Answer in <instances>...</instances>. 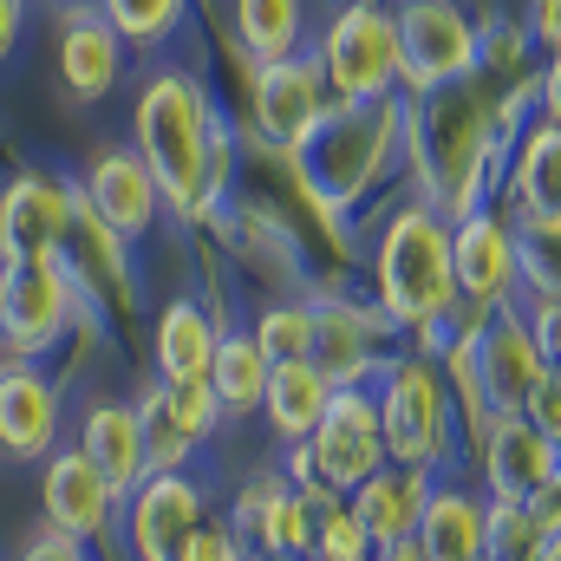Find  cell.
I'll return each mask as SVG.
<instances>
[{
	"mask_svg": "<svg viewBox=\"0 0 561 561\" xmlns=\"http://www.w3.org/2000/svg\"><path fill=\"white\" fill-rule=\"evenodd\" d=\"M523 510H529V523H536L542 536H561V470L536 490V496H529V503H523Z\"/></svg>",
	"mask_w": 561,
	"mask_h": 561,
	"instance_id": "cell-40",
	"label": "cell"
},
{
	"mask_svg": "<svg viewBox=\"0 0 561 561\" xmlns=\"http://www.w3.org/2000/svg\"><path fill=\"white\" fill-rule=\"evenodd\" d=\"M431 503V470H412V463H379L359 490H353V516L359 529L379 542H412L419 536V516Z\"/></svg>",
	"mask_w": 561,
	"mask_h": 561,
	"instance_id": "cell-21",
	"label": "cell"
},
{
	"mask_svg": "<svg viewBox=\"0 0 561 561\" xmlns=\"http://www.w3.org/2000/svg\"><path fill=\"white\" fill-rule=\"evenodd\" d=\"M333 92H327V72H320V59H275V66H262L255 72V125H262V138L275 144L280 157H294L300 144L320 131V118L333 112L327 105Z\"/></svg>",
	"mask_w": 561,
	"mask_h": 561,
	"instance_id": "cell-13",
	"label": "cell"
},
{
	"mask_svg": "<svg viewBox=\"0 0 561 561\" xmlns=\"http://www.w3.org/2000/svg\"><path fill=\"white\" fill-rule=\"evenodd\" d=\"M412 542L431 561H483L490 556V510L470 490H431Z\"/></svg>",
	"mask_w": 561,
	"mask_h": 561,
	"instance_id": "cell-24",
	"label": "cell"
},
{
	"mask_svg": "<svg viewBox=\"0 0 561 561\" xmlns=\"http://www.w3.org/2000/svg\"><path fill=\"white\" fill-rule=\"evenodd\" d=\"M327 405H333V379H327L313 359H287V366L268 373L262 412H268V424H275V437H287V444L313 437V424L327 419Z\"/></svg>",
	"mask_w": 561,
	"mask_h": 561,
	"instance_id": "cell-26",
	"label": "cell"
},
{
	"mask_svg": "<svg viewBox=\"0 0 561 561\" xmlns=\"http://www.w3.org/2000/svg\"><path fill=\"white\" fill-rule=\"evenodd\" d=\"M529 333H536V353L561 366V294H536L529 300Z\"/></svg>",
	"mask_w": 561,
	"mask_h": 561,
	"instance_id": "cell-38",
	"label": "cell"
},
{
	"mask_svg": "<svg viewBox=\"0 0 561 561\" xmlns=\"http://www.w3.org/2000/svg\"><path fill=\"white\" fill-rule=\"evenodd\" d=\"M523 419H529V424H542L549 437H561V366H549V373L536 379V392H529Z\"/></svg>",
	"mask_w": 561,
	"mask_h": 561,
	"instance_id": "cell-39",
	"label": "cell"
},
{
	"mask_svg": "<svg viewBox=\"0 0 561 561\" xmlns=\"http://www.w3.org/2000/svg\"><path fill=\"white\" fill-rule=\"evenodd\" d=\"M542 373H549V359L536 353V333L516 307L477 313V327L457 340V359H450V379H457L477 431L490 424V412H523Z\"/></svg>",
	"mask_w": 561,
	"mask_h": 561,
	"instance_id": "cell-5",
	"label": "cell"
},
{
	"mask_svg": "<svg viewBox=\"0 0 561 561\" xmlns=\"http://www.w3.org/2000/svg\"><path fill=\"white\" fill-rule=\"evenodd\" d=\"M163 399H170V419L183 424L190 444H203L216 431V419H222V399H216L209 379H163Z\"/></svg>",
	"mask_w": 561,
	"mask_h": 561,
	"instance_id": "cell-35",
	"label": "cell"
},
{
	"mask_svg": "<svg viewBox=\"0 0 561 561\" xmlns=\"http://www.w3.org/2000/svg\"><path fill=\"white\" fill-rule=\"evenodd\" d=\"M307 33V7L300 0H236V39L255 66H275L300 53Z\"/></svg>",
	"mask_w": 561,
	"mask_h": 561,
	"instance_id": "cell-29",
	"label": "cell"
},
{
	"mask_svg": "<svg viewBox=\"0 0 561 561\" xmlns=\"http://www.w3.org/2000/svg\"><path fill=\"white\" fill-rule=\"evenodd\" d=\"M0 333H7V327H0Z\"/></svg>",
	"mask_w": 561,
	"mask_h": 561,
	"instance_id": "cell-48",
	"label": "cell"
},
{
	"mask_svg": "<svg viewBox=\"0 0 561 561\" xmlns=\"http://www.w3.org/2000/svg\"><path fill=\"white\" fill-rule=\"evenodd\" d=\"M39 503H46V529L53 536H72V542H99L112 529V483L92 470L85 450H53L46 457V483H39Z\"/></svg>",
	"mask_w": 561,
	"mask_h": 561,
	"instance_id": "cell-17",
	"label": "cell"
},
{
	"mask_svg": "<svg viewBox=\"0 0 561 561\" xmlns=\"http://www.w3.org/2000/svg\"><path fill=\"white\" fill-rule=\"evenodd\" d=\"M542 529L529 523V510L516 503H490V561H536L542 556Z\"/></svg>",
	"mask_w": 561,
	"mask_h": 561,
	"instance_id": "cell-36",
	"label": "cell"
},
{
	"mask_svg": "<svg viewBox=\"0 0 561 561\" xmlns=\"http://www.w3.org/2000/svg\"><path fill=\"white\" fill-rule=\"evenodd\" d=\"M275 561H307V556H275Z\"/></svg>",
	"mask_w": 561,
	"mask_h": 561,
	"instance_id": "cell-47",
	"label": "cell"
},
{
	"mask_svg": "<svg viewBox=\"0 0 561 561\" xmlns=\"http://www.w3.org/2000/svg\"><path fill=\"white\" fill-rule=\"evenodd\" d=\"M392 13H399V59H405L399 85H412V99L477 72L483 33L470 26V13L457 0H399Z\"/></svg>",
	"mask_w": 561,
	"mask_h": 561,
	"instance_id": "cell-8",
	"label": "cell"
},
{
	"mask_svg": "<svg viewBox=\"0 0 561 561\" xmlns=\"http://www.w3.org/2000/svg\"><path fill=\"white\" fill-rule=\"evenodd\" d=\"M313 366L340 386H359L366 373H386V313H359L346 300L313 307Z\"/></svg>",
	"mask_w": 561,
	"mask_h": 561,
	"instance_id": "cell-18",
	"label": "cell"
},
{
	"mask_svg": "<svg viewBox=\"0 0 561 561\" xmlns=\"http://www.w3.org/2000/svg\"><path fill=\"white\" fill-rule=\"evenodd\" d=\"M20 561H92V556H85V542H72V536H53V529H46V536H39Z\"/></svg>",
	"mask_w": 561,
	"mask_h": 561,
	"instance_id": "cell-41",
	"label": "cell"
},
{
	"mask_svg": "<svg viewBox=\"0 0 561 561\" xmlns=\"http://www.w3.org/2000/svg\"><path fill=\"white\" fill-rule=\"evenodd\" d=\"M529 33H536V39H542V46L561 59V0H536V20H529Z\"/></svg>",
	"mask_w": 561,
	"mask_h": 561,
	"instance_id": "cell-42",
	"label": "cell"
},
{
	"mask_svg": "<svg viewBox=\"0 0 561 561\" xmlns=\"http://www.w3.org/2000/svg\"><path fill=\"white\" fill-rule=\"evenodd\" d=\"M216 112L203 99V85L190 72H157L138 99V157L150 163L163 203L176 216H209L222 183L209 170V150H216Z\"/></svg>",
	"mask_w": 561,
	"mask_h": 561,
	"instance_id": "cell-2",
	"label": "cell"
},
{
	"mask_svg": "<svg viewBox=\"0 0 561 561\" xmlns=\"http://www.w3.org/2000/svg\"><path fill=\"white\" fill-rule=\"evenodd\" d=\"M66 216H72V190L53 183V176L20 170L0 190V268H13V262H53L59 236H66Z\"/></svg>",
	"mask_w": 561,
	"mask_h": 561,
	"instance_id": "cell-14",
	"label": "cell"
},
{
	"mask_svg": "<svg viewBox=\"0 0 561 561\" xmlns=\"http://www.w3.org/2000/svg\"><path fill=\"white\" fill-rule=\"evenodd\" d=\"M320 72L333 99H392L399 92V13L379 0H353L327 39H320Z\"/></svg>",
	"mask_w": 561,
	"mask_h": 561,
	"instance_id": "cell-6",
	"label": "cell"
},
{
	"mask_svg": "<svg viewBox=\"0 0 561 561\" xmlns=\"http://www.w3.org/2000/svg\"><path fill=\"white\" fill-rule=\"evenodd\" d=\"M255 346L268 353V366H287V359H313V307H268L255 320Z\"/></svg>",
	"mask_w": 561,
	"mask_h": 561,
	"instance_id": "cell-34",
	"label": "cell"
},
{
	"mask_svg": "<svg viewBox=\"0 0 561 561\" xmlns=\"http://www.w3.org/2000/svg\"><path fill=\"white\" fill-rule=\"evenodd\" d=\"M379 419H386V463H412V470L444 463V450H450V386L424 353H405V359L386 366Z\"/></svg>",
	"mask_w": 561,
	"mask_h": 561,
	"instance_id": "cell-7",
	"label": "cell"
},
{
	"mask_svg": "<svg viewBox=\"0 0 561 561\" xmlns=\"http://www.w3.org/2000/svg\"><path fill=\"white\" fill-rule=\"evenodd\" d=\"M85 203L105 216V229L118 242H138V236L157 229L163 190H157V176H150V163H144L138 150H105L92 163V176H85Z\"/></svg>",
	"mask_w": 561,
	"mask_h": 561,
	"instance_id": "cell-19",
	"label": "cell"
},
{
	"mask_svg": "<svg viewBox=\"0 0 561 561\" xmlns=\"http://www.w3.org/2000/svg\"><path fill=\"white\" fill-rule=\"evenodd\" d=\"M242 523L268 556H313V503L287 483H262L242 503Z\"/></svg>",
	"mask_w": 561,
	"mask_h": 561,
	"instance_id": "cell-28",
	"label": "cell"
},
{
	"mask_svg": "<svg viewBox=\"0 0 561 561\" xmlns=\"http://www.w3.org/2000/svg\"><path fill=\"white\" fill-rule=\"evenodd\" d=\"M313 503V561H373V536L359 529L353 503H340L333 490H300Z\"/></svg>",
	"mask_w": 561,
	"mask_h": 561,
	"instance_id": "cell-31",
	"label": "cell"
},
{
	"mask_svg": "<svg viewBox=\"0 0 561 561\" xmlns=\"http://www.w3.org/2000/svg\"><path fill=\"white\" fill-rule=\"evenodd\" d=\"M510 138V118H503V99H496V79L490 72H470L457 85H437L405 105V144H412V163H419L424 203L437 216H470L483 209V190L496 183V150Z\"/></svg>",
	"mask_w": 561,
	"mask_h": 561,
	"instance_id": "cell-1",
	"label": "cell"
},
{
	"mask_svg": "<svg viewBox=\"0 0 561 561\" xmlns=\"http://www.w3.org/2000/svg\"><path fill=\"white\" fill-rule=\"evenodd\" d=\"M216 346H222V333L196 300H170L157 313V373L163 379H209Z\"/></svg>",
	"mask_w": 561,
	"mask_h": 561,
	"instance_id": "cell-27",
	"label": "cell"
},
{
	"mask_svg": "<svg viewBox=\"0 0 561 561\" xmlns=\"http://www.w3.org/2000/svg\"><path fill=\"white\" fill-rule=\"evenodd\" d=\"M59 268L72 280L79 307L131 320L138 294H131V268H125V242L105 229V216L85 203V190H72V216H66V236H59Z\"/></svg>",
	"mask_w": 561,
	"mask_h": 561,
	"instance_id": "cell-9",
	"label": "cell"
},
{
	"mask_svg": "<svg viewBox=\"0 0 561 561\" xmlns=\"http://www.w3.org/2000/svg\"><path fill=\"white\" fill-rule=\"evenodd\" d=\"M196 529H203V490L183 470H150L131 490V556L138 561H183Z\"/></svg>",
	"mask_w": 561,
	"mask_h": 561,
	"instance_id": "cell-16",
	"label": "cell"
},
{
	"mask_svg": "<svg viewBox=\"0 0 561 561\" xmlns=\"http://www.w3.org/2000/svg\"><path fill=\"white\" fill-rule=\"evenodd\" d=\"M373 287H379V313L392 327H450L463 287H457V262H450V216H437L431 203H405L373 255Z\"/></svg>",
	"mask_w": 561,
	"mask_h": 561,
	"instance_id": "cell-4",
	"label": "cell"
},
{
	"mask_svg": "<svg viewBox=\"0 0 561 561\" xmlns=\"http://www.w3.org/2000/svg\"><path fill=\"white\" fill-rule=\"evenodd\" d=\"M483 470H490V503H529L549 477H556V437L542 424H529L523 412H490L483 437Z\"/></svg>",
	"mask_w": 561,
	"mask_h": 561,
	"instance_id": "cell-15",
	"label": "cell"
},
{
	"mask_svg": "<svg viewBox=\"0 0 561 561\" xmlns=\"http://www.w3.org/2000/svg\"><path fill=\"white\" fill-rule=\"evenodd\" d=\"M373 561H431L419 549V542H379V549H373Z\"/></svg>",
	"mask_w": 561,
	"mask_h": 561,
	"instance_id": "cell-45",
	"label": "cell"
},
{
	"mask_svg": "<svg viewBox=\"0 0 561 561\" xmlns=\"http://www.w3.org/2000/svg\"><path fill=\"white\" fill-rule=\"evenodd\" d=\"M516 209L536 229H561V125H529L516 144V170H510Z\"/></svg>",
	"mask_w": 561,
	"mask_h": 561,
	"instance_id": "cell-25",
	"label": "cell"
},
{
	"mask_svg": "<svg viewBox=\"0 0 561 561\" xmlns=\"http://www.w3.org/2000/svg\"><path fill=\"white\" fill-rule=\"evenodd\" d=\"M99 13L112 20V33L125 46H157L163 33H176L183 0H99Z\"/></svg>",
	"mask_w": 561,
	"mask_h": 561,
	"instance_id": "cell-33",
	"label": "cell"
},
{
	"mask_svg": "<svg viewBox=\"0 0 561 561\" xmlns=\"http://www.w3.org/2000/svg\"><path fill=\"white\" fill-rule=\"evenodd\" d=\"M13 39H20V0H0V66L13 53Z\"/></svg>",
	"mask_w": 561,
	"mask_h": 561,
	"instance_id": "cell-44",
	"label": "cell"
},
{
	"mask_svg": "<svg viewBox=\"0 0 561 561\" xmlns=\"http://www.w3.org/2000/svg\"><path fill=\"white\" fill-rule=\"evenodd\" d=\"M307 450H313L327 490H359V483L386 463V419H379V399H373L366 386H340L333 405H327V419L313 424Z\"/></svg>",
	"mask_w": 561,
	"mask_h": 561,
	"instance_id": "cell-11",
	"label": "cell"
},
{
	"mask_svg": "<svg viewBox=\"0 0 561 561\" xmlns=\"http://www.w3.org/2000/svg\"><path fill=\"white\" fill-rule=\"evenodd\" d=\"M536 99H542V118H549V125H561V59L542 72V79H536Z\"/></svg>",
	"mask_w": 561,
	"mask_h": 561,
	"instance_id": "cell-43",
	"label": "cell"
},
{
	"mask_svg": "<svg viewBox=\"0 0 561 561\" xmlns=\"http://www.w3.org/2000/svg\"><path fill=\"white\" fill-rule=\"evenodd\" d=\"M399 138H405V105L399 99H333L320 131L287 157V170L300 176L313 209L333 222L379 183V170H386Z\"/></svg>",
	"mask_w": 561,
	"mask_h": 561,
	"instance_id": "cell-3",
	"label": "cell"
},
{
	"mask_svg": "<svg viewBox=\"0 0 561 561\" xmlns=\"http://www.w3.org/2000/svg\"><path fill=\"white\" fill-rule=\"evenodd\" d=\"M268 373H275V366H268V353L255 346V333H229V340L216 346V359H209V386H216V399H222L229 419L262 412Z\"/></svg>",
	"mask_w": 561,
	"mask_h": 561,
	"instance_id": "cell-30",
	"label": "cell"
},
{
	"mask_svg": "<svg viewBox=\"0 0 561 561\" xmlns=\"http://www.w3.org/2000/svg\"><path fill=\"white\" fill-rule=\"evenodd\" d=\"M72 307H79V294H72V280L59 268V255L53 262H13V268H0V327H7L0 346L13 359H39L46 346H59Z\"/></svg>",
	"mask_w": 561,
	"mask_h": 561,
	"instance_id": "cell-10",
	"label": "cell"
},
{
	"mask_svg": "<svg viewBox=\"0 0 561 561\" xmlns=\"http://www.w3.org/2000/svg\"><path fill=\"white\" fill-rule=\"evenodd\" d=\"M79 450L92 457V470L112 483V496L125 503L150 477V457H144V424H138V405H92L85 412V437Z\"/></svg>",
	"mask_w": 561,
	"mask_h": 561,
	"instance_id": "cell-23",
	"label": "cell"
},
{
	"mask_svg": "<svg viewBox=\"0 0 561 561\" xmlns=\"http://www.w3.org/2000/svg\"><path fill=\"white\" fill-rule=\"evenodd\" d=\"M138 424H144V457H150V470H183L190 463V437H183V424L170 419V399H163V386H150L138 399Z\"/></svg>",
	"mask_w": 561,
	"mask_h": 561,
	"instance_id": "cell-32",
	"label": "cell"
},
{
	"mask_svg": "<svg viewBox=\"0 0 561 561\" xmlns=\"http://www.w3.org/2000/svg\"><path fill=\"white\" fill-rule=\"evenodd\" d=\"M59 437V392L33 359L0 366V450L7 457H53Z\"/></svg>",
	"mask_w": 561,
	"mask_h": 561,
	"instance_id": "cell-20",
	"label": "cell"
},
{
	"mask_svg": "<svg viewBox=\"0 0 561 561\" xmlns=\"http://www.w3.org/2000/svg\"><path fill=\"white\" fill-rule=\"evenodd\" d=\"M450 262L457 287L477 313H503L523 294V255H516V229L496 209H470L450 222Z\"/></svg>",
	"mask_w": 561,
	"mask_h": 561,
	"instance_id": "cell-12",
	"label": "cell"
},
{
	"mask_svg": "<svg viewBox=\"0 0 561 561\" xmlns=\"http://www.w3.org/2000/svg\"><path fill=\"white\" fill-rule=\"evenodd\" d=\"M516 255H523V287L529 294H561V229H523L516 236Z\"/></svg>",
	"mask_w": 561,
	"mask_h": 561,
	"instance_id": "cell-37",
	"label": "cell"
},
{
	"mask_svg": "<svg viewBox=\"0 0 561 561\" xmlns=\"http://www.w3.org/2000/svg\"><path fill=\"white\" fill-rule=\"evenodd\" d=\"M483 561H490V556H483Z\"/></svg>",
	"mask_w": 561,
	"mask_h": 561,
	"instance_id": "cell-49",
	"label": "cell"
},
{
	"mask_svg": "<svg viewBox=\"0 0 561 561\" xmlns=\"http://www.w3.org/2000/svg\"><path fill=\"white\" fill-rule=\"evenodd\" d=\"M556 470H561V437H556Z\"/></svg>",
	"mask_w": 561,
	"mask_h": 561,
	"instance_id": "cell-46",
	"label": "cell"
},
{
	"mask_svg": "<svg viewBox=\"0 0 561 561\" xmlns=\"http://www.w3.org/2000/svg\"><path fill=\"white\" fill-rule=\"evenodd\" d=\"M118 66H125V39L112 33V20L72 7V13H66V33H59L66 92H72V99H105V92L118 85Z\"/></svg>",
	"mask_w": 561,
	"mask_h": 561,
	"instance_id": "cell-22",
	"label": "cell"
}]
</instances>
